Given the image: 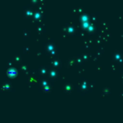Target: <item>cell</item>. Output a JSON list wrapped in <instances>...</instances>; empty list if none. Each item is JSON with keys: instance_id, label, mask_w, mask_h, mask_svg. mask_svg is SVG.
Segmentation results:
<instances>
[{"instance_id": "1", "label": "cell", "mask_w": 123, "mask_h": 123, "mask_svg": "<svg viewBox=\"0 0 123 123\" xmlns=\"http://www.w3.org/2000/svg\"><path fill=\"white\" fill-rule=\"evenodd\" d=\"M8 74H9V75H10V76H14V75L16 74V71H15V70H14V69H10V70L8 71Z\"/></svg>"}]
</instances>
